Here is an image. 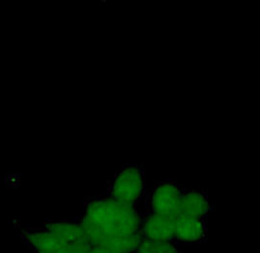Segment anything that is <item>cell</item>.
Returning a JSON list of instances; mask_svg holds the SVG:
<instances>
[{
    "instance_id": "cell-1",
    "label": "cell",
    "mask_w": 260,
    "mask_h": 253,
    "mask_svg": "<svg viewBox=\"0 0 260 253\" xmlns=\"http://www.w3.org/2000/svg\"><path fill=\"white\" fill-rule=\"evenodd\" d=\"M142 215L139 207L104 195L86 198L77 219L91 244L114 249L120 238L140 234Z\"/></svg>"
},
{
    "instance_id": "cell-2",
    "label": "cell",
    "mask_w": 260,
    "mask_h": 253,
    "mask_svg": "<svg viewBox=\"0 0 260 253\" xmlns=\"http://www.w3.org/2000/svg\"><path fill=\"white\" fill-rule=\"evenodd\" d=\"M147 194L145 168L142 164H125L119 167L108 183L106 195L134 207L145 201Z\"/></svg>"
},
{
    "instance_id": "cell-3",
    "label": "cell",
    "mask_w": 260,
    "mask_h": 253,
    "mask_svg": "<svg viewBox=\"0 0 260 253\" xmlns=\"http://www.w3.org/2000/svg\"><path fill=\"white\" fill-rule=\"evenodd\" d=\"M185 187L174 180L155 181L154 186L147 191L145 212L155 214H174Z\"/></svg>"
},
{
    "instance_id": "cell-4",
    "label": "cell",
    "mask_w": 260,
    "mask_h": 253,
    "mask_svg": "<svg viewBox=\"0 0 260 253\" xmlns=\"http://www.w3.org/2000/svg\"><path fill=\"white\" fill-rule=\"evenodd\" d=\"M140 234L142 240H165L176 243L175 215L174 214L144 212L140 225Z\"/></svg>"
},
{
    "instance_id": "cell-5",
    "label": "cell",
    "mask_w": 260,
    "mask_h": 253,
    "mask_svg": "<svg viewBox=\"0 0 260 253\" xmlns=\"http://www.w3.org/2000/svg\"><path fill=\"white\" fill-rule=\"evenodd\" d=\"M175 215V242L185 244H202L208 242V219L196 218L179 213Z\"/></svg>"
},
{
    "instance_id": "cell-6",
    "label": "cell",
    "mask_w": 260,
    "mask_h": 253,
    "mask_svg": "<svg viewBox=\"0 0 260 253\" xmlns=\"http://www.w3.org/2000/svg\"><path fill=\"white\" fill-rule=\"evenodd\" d=\"M213 207L209 203L208 192L206 190L185 187L175 213L190 217L208 219V215L213 210Z\"/></svg>"
},
{
    "instance_id": "cell-7",
    "label": "cell",
    "mask_w": 260,
    "mask_h": 253,
    "mask_svg": "<svg viewBox=\"0 0 260 253\" xmlns=\"http://www.w3.org/2000/svg\"><path fill=\"white\" fill-rule=\"evenodd\" d=\"M43 227L59 237L60 239L72 244L89 242L86 238L85 231L77 219V217L68 220L45 222L43 224Z\"/></svg>"
},
{
    "instance_id": "cell-8",
    "label": "cell",
    "mask_w": 260,
    "mask_h": 253,
    "mask_svg": "<svg viewBox=\"0 0 260 253\" xmlns=\"http://www.w3.org/2000/svg\"><path fill=\"white\" fill-rule=\"evenodd\" d=\"M134 253H184L179 245L172 241L142 240Z\"/></svg>"
}]
</instances>
